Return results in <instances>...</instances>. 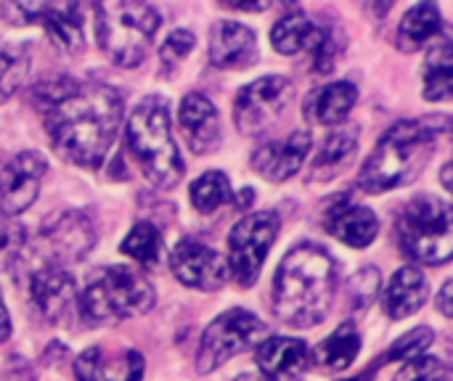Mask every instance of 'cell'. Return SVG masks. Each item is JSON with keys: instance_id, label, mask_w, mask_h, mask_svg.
<instances>
[{"instance_id": "obj_38", "label": "cell", "mask_w": 453, "mask_h": 381, "mask_svg": "<svg viewBox=\"0 0 453 381\" xmlns=\"http://www.w3.org/2000/svg\"><path fill=\"white\" fill-rule=\"evenodd\" d=\"M11 337V318H8V310L0 300V342H5Z\"/></svg>"}, {"instance_id": "obj_41", "label": "cell", "mask_w": 453, "mask_h": 381, "mask_svg": "<svg viewBox=\"0 0 453 381\" xmlns=\"http://www.w3.org/2000/svg\"><path fill=\"white\" fill-rule=\"evenodd\" d=\"M443 188H446V191H451V164H446V167H443Z\"/></svg>"}, {"instance_id": "obj_30", "label": "cell", "mask_w": 453, "mask_h": 381, "mask_svg": "<svg viewBox=\"0 0 453 381\" xmlns=\"http://www.w3.org/2000/svg\"><path fill=\"white\" fill-rule=\"evenodd\" d=\"M119 252L141 265H157L162 255V236L151 223H138L122 241Z\"/></svg>"}, {"instance_id": "obj_29", "label": "cell", "mask_w": 453, "mask_h": 381, "mask_svg": "<svg viewBox=\"0 0 453 381\" xmlns=\"http://www.w3.org/2000/svg\"><path fill=\"white\" fill-rule=\"evenodd\" d=\"M29 74V53L21 45L0 42V103H5Z\"/></svg>"}, {"instance_id": "obj_25", "label": "cell", "mask_w": 453, "mask_h": 381, "mask_svg": "<svg viewBox=\"0 0 453 381\" xmlns=\"http://www.w3.org/2000/svg\"><path fill=\"white\" fill-rule=\"evenodd\" d=\"M441 32V11L433 3H417L401 21L395 42L403 53L419 50L425 42H430Z\"/></svg>"}, {"instance_id": "obj_14", "label": "cell", "mask_w": 453, "mask_h": 381, "mask_svg": "<svg viewBox=\"0 0 453 381\" xmlns=\"http://www.w3.org/2000/svg\"><path fill=\"white\" fill-rule=\"evenodd\" d=\"M170 268L180 284L202 292H215L228 278L226 260L199 241H180L170 255Z\"/></svg>"}, {"instance_id": "obj_17", "label": "cell", "mask_w": 453, "mask_h": 381, "mask_svg": "<svg viewBox=\"0 0 453 381\" xmlns=\"http://www.w3.org/2000/svg\"><path fill=\"white\" fill-rule=\"evenodd\" d=\"M180 133L194 154H210L220 143V117L215 103L202 93H188L178 111Z\"/></svg>"}, {"instance_id": "obj_40", "label": "cell", "mask_w": 453, "mask_h": 381, "mask_svg": "<svg viewBox=\"0 0 453 381\" xmlns=\"http://www.w3.org/2000/svg\"><path fill=\"white\" fill-rule=\"evenodd\" d=\"M252 199H255V194H252V188H244V194H239V196H236V207H242V210H247V207L252 204Z\"/></svg>"}, {"instance_id": "obj_43", "label": "cell", "mask_w": 453, "mask_h": 381, "mask_svg": "<svg viewBox=\"0 0 453 381\" xmlns=\"http://www.w3.org/2000/svg\"><path fill=\"white\" fill-rule=\"evenodd\" d=\"M345 381H364V379H345Z\"/></svg>"}, {"instance_id": "obj_34", "label": "cell", "mask_w": 453, "mask_h": 381, "mask_svg": "<svg viewBox=\"0 0 453 381\" xmlns=\"http://www.w3.org/2000/svg\"><path fill=\"white\" fill-rule=\"evenodd\" d=\"M194 50V34L186 29H175L159 48V61L165 64V69H173L178 61H183L188 53Z\"/></svg>"}, {"instance_id": "obj_6", "label": "cell", "mask_w": 453, "mask_h": 381, "mask_svg": "<svg viewBox=\"0 0 453 381\" xmlns=\"http://www.w3.org/2000/svg\"><path fill=\"white\" fill-rule=\"evenodd\" d=\"M154 289L141 273H135L133 268L114 265L96 271L77 302L88 321L106 324L143 316L154 308Z\"/></svg>"}, {"instance_id": "obj_9", "label": "cell", "mask_w": 453, "mask_h": 381, "mask_svg": "<svg viewBox=\"0 0 453 381\" xmlns=\"http://www.w3.org/2000/svg\"><path fill=\"white\" fill-rule=\"evenodd\" d=\"M279 233V215L276 212H252L244 215L231 236H228V265L239 281V286H252L260 276V268L276 241Z\"/></svg>"}, {"instance_id": "obj_13", "label": "cell", "mask_w": 453, "mask_h": 381, "mask_svg": "<svg viewBox=\"0 0 453 381\" xmlns=\"http://www.w3.org/2000/svg\"><path fill=\"white\" fill-rule=\"evenodd\" d=\"M45 159L35 151H24L19 156H13L3 172H0V210L8 217H16L21 212H27L37 194H40V183L45 178Z\"/></svg>"}, {"instance_id": "obj_31", "label": "cell", "mask_w": 453, "mask_h": 381, "mask_svg": "<svg viewBox=\"0 0 453 381\" xmlns=\"http://www.w3.org/2000/svg\"><path fill=\"white\" fill-rule=\"evenodd\" d=\"M231 196L228 178L223 172H204L199 180L191 183V204L199 212H215Z\"/></svg>"}, {"instance_id": "obj_1", "label": "cell", "mask_w": 453, "mask_h": 381, "mask_svg": "<svg viewBox=\"0 0 453 381\" xmlns=\"http://www.w3.org/2000/svg\"><path fill=\"white\" fill-rule=\"evenodd\" d=\"M35 101L58 154L96 170L117 138L122 95L104 82L53 80L40 85Z\"/></svg>"}, {"instance_id": "obj_4", "label": "cell", "mask_w": 453, "mask_h": 381, "mask_svg": "<svg viewBox=\"0 0 453 381\" xmlns=\"http://www.w3.org/2000/svg\"><path fill=\"white\" fill-rule=\"evenodd\" d=\"M127 149L146 180L157 188H173L183 178V159L170 133L167 101L149 95L127 119Z\"/></svg>"}, {"instance_id": "obj_24", "label": "cell", "mask_w": 453, "mask_h": 381, "mask_svg": "<svg viewBox=\"0 0 453 381\" xmlns=\"http://www.w3.org/2000/svg\"><path fill=\"white\" fill-rule=\"evenodd\" d=\"M356 98H358V90L356 85L350 82H332V85H324L308 103V114L313 122L319 125H342L350 114V109L356 106Z\"/></svg>"}, {"instance_id": "obj_37", "label": "cell", "mask_w": 453, "mask_h": 381, "mask_svg": "<svg viewBox=\"0 0 453 381\" xmlns=\"http://www.w3.org/2000/svg\"><path fill=\"white\" fill-rule=\"evenodd\" d=\"M451 281H446L443 284V289H441V297H438V310L446 316V318H451L453 316V308H451Z\"/></svg>"}, {"instance_id": "obj_3", "label": "cell", "mask_w": 453, "mask_h": 381, "mask_svg": "<svg viewBox=\"0 0 453 381\" xmlns=\"http://www.w3.org/2000/svg\"><path fill=\"white\" fill-rule=\"evenodd\" d=\"M435 154V133L425 122L393 125L361 170L358 186L366 194H385L414 183Z\"/></svg>"}, {"instance_id": "obj_18", "label": "cell", "mask_w": 453, "mask_h": 381, "mask_svg": "<svg viewBox=\"0 0 453 381\" xmlns=\"http://www.w3.org/2000/svg\"><path fill=\"white\" fill-rule=\"evenodd\" d=\"M210 61L218 69H247L257 61L255 32L239 21H218L210 32Z\"/></svg>"}, {"instance_id": "obj_33", "label": "cell", "mask_w": 453, "mask_h": 381, "mask_svg": "<svg viewBox=\"0 0 453 381\" xmlns=\"http://www.w3.org/2000/svg\"><path fill=\"white\" fill-rule=\"evenodd\" d=\"M393 381H449V369L443 361L430 358V355H419L414 361H409Z\"/></svg>"}, {"instance_id": "obj_28", "label": "cell", "mask_w": 453, "mask_h": 381, "mask_svg": "<svg viewBox=\"0 0 453 381\" xmlns=\"http://www.w3.org/2000/svg\"><path fill=\"white\" fill-rule=\"evenodd\" d=\"M313 29H316V27L308 21L305 13L292 11V13H287V16H281V19L276 21L273 32H271V42H273V48H276L279 53L295 56V53H300L303 48H308V42H311V37H313Z\"/></svg>"}, {"instance_id": "obj_2", "label": "cell", "mask_w": 453, "mask_h": 381, "mask_svg": "<svg viewBox=\"0 0 453 381\" xmlns=\"http://www.w3.org/2000/svg\"><path fill=\"white\" fill-rule=\"evenodd\" d=\"M337 271L326 249L316 244L295 247L273 278V313L295 329L319 326L334 300Z\"/></svg>"}, {"instance_id": "obj_42", "label": "cell", "mask_w": 453, "mask_h": 381, "mask_svg": "<svg viewBox=\"0 0 453 381\" xmlns=\"http://www.w3.org/2000/svg\"><path fill=\"white\" fill-rule=\"evenodd\" d=\"M236 381H271L268 377H263V374H242Z\"/></svg>"}, {"instance_id": "obj_16", "label": "cell", "mask_w": 453, "mask_h": 381, "mask_svg": "<svg viewBox=\"0 0 453 381\" xmlns=\"http://www.w3.org/2000/svg\"><path fill=\"white\" fill-rule=\"evenodd\" d=\"M308 149H311V133L308 130H295L287 141L260 146L252 154V170L260 178L271 180V183L289 180L303 167V162L308 156Z\"/></svg>"}, {"instance_id": "obj_7", "label": "cell", "mask_w": 453, "mask_h": 381, "mask_svg": "<svg viewBox=\"0 0 453 381\" xmlns=\"http://www.w3.org/2000/svg\"><path fill=\"white\" fill-rule=\"evenodd\" d=\"M398 241L406 257L425 265L451 260V207L435 196H417L406 204L398 220Z\"/></svg>"}, {"instance_id": "obj_22", "label": "cell", "mask_w": 453, "mask_h": 381, "mask_svg": "<svg viewBox=\"0 0 453 381\" xmlns=\"http://www.w3.org/2000/svg\"><path fill=\"white\" fill-rule=\"evenodd\" d=\"M356 151H358V130L356 127H345V130L332 133L324 141L319 156L313 159L308 180L311 183H329V180H334L337 175H342V170L350 167V162L356 159Z\"/></svg>"}, {"instance_id": "obj_12", "label": "cell", "mask_w": 453, "mask_h": 381, "mask_svg": "<svg viewBox=\"0 0 453 381\" xmlns=\"http://www.w3.org/2000/svg\"><path fill=\"white\" fill-rule=\"evenodd\" d=\"M40 244L45 247V257L48 265H69V263H80L96 244V233L93 225L88 223L85 215L80 212H61L58 217H53L42 233H40Z\"/></svg>"}, {"instance_id": "obj_32", "label": "cell", "mask_w": 453, "mask_h": 381, "mask_svg": "<svg viewBox=\"0 0 453 381\" xmlns=\"http://www.w3.org/2000/svg\"><path fill=\"white\" fill-rule=\"evenodd\" d=\"M433 339H435V334L427 329V326H422V329H417V331H411V334H406L403 339H398L382 358H380V363L377 366H385V363H395V361H414V358H419L430 345H433Z\"/></svg>"}, {"instance_id": "obj_26", "label": "cell", "mask_w": 453, "mask_h": 381, "mask_svg": "<svg viewBox=\"0 0 453 381\" xmlns=\"http://www.w3.org/2000/svg\"><path fill=\"white\" fill-rule=\"evenodd\" d=\"M361 353V337L353 324H342L326 342L313 350V363L321 371H345Z\"/></svg>"}, {"instance_id": "obj_27", "label": "cell", "mask_w": 453, "mask_h": 381, "mask_svg": "<svg viewBox=\"0 0 453 381\" xmlns=\"http://www.w3.org/2000/svg\"><path fill=\"white\" fill-rule=\"evenodd\" d=\"M451 42L441 40L433 45V50L427 53V64H425V98L427 101H449L451 98Z\"/></svg>"}, {"instance_id": "obj_10", "label": "cell", "mask_w": 453, "mask_h": 381, "mask_svg": "<svg viewBox=\"0 0 453 381\" xmlns=\"http://www.w3.org/2000/svg\"><path fill=\"white\" fill-rule=\"evenodd\" d=\"M0 13L11 24H42L48 37L66 53L85 48L82 5L77 3H5Z\"/></svg>"}, {"instance_id": "obj_11", "label": "cell", "mask_w": 453, "mask_h": 381, "mask_svg": "<svg viewBox=\"0 0 453 381\" xmlns=\"http://www.w3.org/2000/svg\"><path fill=\"white\" fill-rule=\"evenodd\" d=\"M292 98H295V88L287 77L271 74V77L250 82L236 95V106H234V122L239 133L257 135L273 127L284 117Z\"/></svg>"}, {"instance_id": "obj_5", "label": "cell", "mask_w": 453, "mask_h": 381, "mask_svg": "<svg viewBox=\"0 0 453 381\" xmlns=\"http://www.w3.org/2000/svg\"><path fill=\"white\" fill-rule=\"evenodd\" d=\"M98 13V45L109 61L119 66H138L151 50L159 29V11L149 3H101Z\"/></svg>"}, {"instance_id": "obj_19", "label": "cell", "mask_w": 453, "mask_h": 381, "mask_svg": "<svg viewBox=\"0 0 453 381\" xmlns=\"http://www.w3.org/2000/svg\"><path fill=\"white\" fill-rule=\"evenodd\" d=\"M29 294H32V302L37 305V310L48 321H58L74 308V278H69V273L64 268L45 265L32 273Z\"/></svg>"}, {"instance_id": "obj_15", "label": "cell", "mask_w": 453, "mask_h": 381, "mask_svg": "<svg viewBox=\"0 0 453 381\" xmlns=\"http://www.w3.org/2000/svg\"><path fill=\"white\" fill-rule=\"evenodd\" d=\"M77 381H141L143 358L135 350L90 347L74 363Z\"/></svg>"}, {"instance_id": "obj_39", "label": "cell", "mask_w": 453, "mask_h": 381, "mask_svg": "<svg viewBox=\"0 0 453 381\" xmlns=\"http://www.w3.org/2000/svg\"><path fill=\"white\" fill-rule=\"evenodd\" d=\"M226 8L231 11H265L268 3H255V5H244V3H226Z\"/></svg>"}, {"instance_id": "obj_20", "label": "cell", "mask_w": 453, "mask_h": 381, "mask_svg": "<svg viewBox=\"0 0 453 381\" xmlns=\"http://www.w3.org/2000/svg\"><path fill=\"white\" fill-rule=\"evenodd\" d=\"M324 225L334 239H340L342 244H348L353 249L369 247L377 239V231H380L377 215L372 210L361 207V204L348 202V199L329 207Z\"/></svg>"}, {"instance_id": "obj_35", "label": "cell", "mask_w": 453, "mask_h": 381, "mask_svg": "<svg viewBox=\"0 0 453 381\" xmlns=\"http://www.w3.org/2000/svg\"><path fill=\"white\" fill-rule=\"evenodd\" d=\"M24 241H27V236L19 223H11V220L0 223V268L11 265L19 257Z\"/></svg>"}, {"instance_id": "obj_21", "label": "cell", "mask_w": 453, "mask_h": 381, "mask_svg": "<svg viewBox=\"0 0 453 381\" xmlns=\"http://www.w3.org/2000/svg\"><path fill=\"white\" fill-rule=\"evenodd\" d=\"M257 366L260 374L268 379H295L308 366V347L300 339L289 337H273L265 339L257 350Z\"/></svg>"}, {"instance_id": "obj_8", "label": "cell", "mask_w": 453, "mask_h": 381, "mask_svg": "<svg viewBox=\"0 0 453 381\" xmlns=\"http://www.w3.org/2000/svg\"><path fill=\"white\" fill-rule=\"evenodd\" d=\"M265 331H268L265 324L257 316H252L250 310L234 308V310L223 313L202 334V345H199V355H196L199 374H212L234 355L252 350L255 345L263 342Z\"/></svg>"}, {"instance_id": "obj_36", "label": "cell", "mask_w": 453, "mask_h": 381, "mask_svg": "<svg viewBox=\"0 0 453 381\" xmlns=\"http://www.w3.org/2000/svg\"><path fill=\"white\" fill-rule=\"evenodd\" d=\"M377 289H380V273H377V268L361 271V273L350 281V292H353L356 308H366V305H372V300H374Z\"/></svg>"}, {"instance_id": "obj_23", "label": "cell", "mask_w": 453, "mask_h": 381, "mask_svg": "<svg viewBox=\"0 0 453 381\" xmlns=\"http://www.w3.org/2000/svg\"><path fill=\"white\" fill-rule=\"evenodd\" d=\"M427 302V278L419 268L406 265L401 268L385 292V313L393 321H403L414 316L422 305Z\"/></svg>"}]
</instances>
